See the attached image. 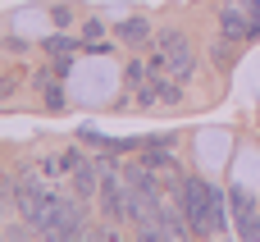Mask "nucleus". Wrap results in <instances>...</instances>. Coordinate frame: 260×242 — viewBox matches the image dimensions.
<instances>
[{
  "mask_svg": "<svg viewBox=\"0 0 260 242\" xmlns=\"http://www.w3.org/2000/svg\"><path fill=\"white\" fill-rule=\"evenodd\" d=\"M128 87H146V64H128Z\"/></svg>",
  "mask_w": 260,
  "mask_h": 242,
  "instance_id": "9b49d317",
  "label": "nucleus"
},
{
  "mask_svg": "<svg viewBox=\"0 0 260 242\" xmlns=\"http://www.w3.org/2000/svg\"><path fill=\"white\" fill-rule=\"evenodd\" d=\"M73 188H78V197H96V192H101V169H96L91 160H82V165L73 169Z\"/></svg>",
  "mask_w": 260,
  "mask_h": 242,
  "instance_id": "423d86ee",
  "label": "nucleus"
},
{
  "mask_svg": "<svg viewBox=\"0 0 260 242\" xmlns=\"http://www.w3.org/2000/svg\"><path fill=\"white\" fill-rule=\"evenodd\" d=\"M14 87H18V82H14V78H0V101H5V96H9V92H14Z\"/></svg>",
  "mask_w": 260,
  "mask_h": 242,
  "instance_id": "2eb2a0df",
  "label": "nucleus"
},
{
  "mask_svg": "<svg viewBox=\"0 0 260 242\" xmlns=\"http://www.w3.org/2000/svg\"><path fill=\"white\" fill-rule=\"evenodd\" d=\"M178 201H183V215H187V224H192L197 238L224 229V197H219L206 178H187L183 192H178Z\"/></svg>",
  "mask_w": 260,
  "mask_h": 242,
  "instance_id": "f257e3e1",
  "label": "nucleus"
},
{
  "mask_svg": "<svg viewBox=\"0 0 260 242\" xmlns=\"http://www.w3.org/2000/svg\"><path fill=\"white\" fill-rule=\"evenodd\" d=\"M41 238L50 242H69V238H87V220H82V206L78 201H69V197H50L46 201V210H41V220L32 224Z\"/></svg>",
  "mask_w": 260,
  "mask_h": 242,
  "instance_id": "f03ea898",
  "label": "nucleus"
},
{
  "mask_svg": "<svg viewBox=\"0 0 260 242\" xmlns=\"http://www.w3.org/2000/svg\"><path fill=\"white\" fill-rule=\"evenodd\" d=\"M46 50H50L55 59H64V55H73V41H69V37H50V41H46Z\"/></svg>",
  "mask_w": 260,
  "mask_h": 242,
  "instance_id": "9d476101",
  "label": "nucleus"
},
{
  "mask_svg": "<svg viewBox=\"0 0 260 242\" xmlns=\"http://www.w3.org/2000/svg\"><path fill=\"white\" fill-rule=\"evenodd\" d=\"M69 18H73V9H69V5H55V23H59V27H64V23H69Z\"/></svg>",
  "mask_w": 260,
  "mask_h": 242,
  "instance_id": "ddd939ff",
  "label": "nucleus"
},
{
  "mask_svg": "<svg viewBox=\"0 0 260 242\" xmlns=\"http://www.w3.org/2000/svg\"><path fill=\"white\" fill-rule=\"evenodd\" d=\"M238 233H242L247 242H260V215H256V210H251L247 220H238Z\"/></svg>",
  "mask_w": 260,
  "mask_h": 242,
  "instance_id": "1a4fd4ad",
  "label": "nucleus"
},
{
  "mask_svg": "<svg viewBox=\"0 0 260 242\" xmlns=\"http://www.w3.org/2000/svg\"><path fill=\"white\" fill-rule=\"evenodd\" d=\"M9 197H14V206L23 210V220H27V224H37V220H41V210H46V201H50L55 192H50V183H41L37 174H27V169H23V174L14 178Z\"/></svg>",
  "mask_w": 260,
  "mask_h": 242,
  "instance_id": "20e7f679",
  "label": "nucleus"
},
{
  "mask_svg": "<svg viewBox=\"0 0 260 242\" xmlns=\"http://www.w3.org/2000/svg\"><path fill=\"white\" fill-rule=\"evenodd\" d=\"M229 206H233V220H247V215L256 210V201H251L247 188H233V192H229Z\"/></svg>",
  "mask_w": 260,
  "mask_h": 242,
  "instance_id": "6e6552de",
  "label": "nucleus"
},
{
  "mask_svg": "<svg viewBox=\"0 0 260 242\" xmlns=\"http://www.w3.org/2000/svg\"><path fill=\"white\" fill-rule=\"evenodd\" d=\"M59 160H64V169H69V174H73V169H78V165H82V151H64V156H59Z\"/></svg>",
  "mask_w": 260,
  "mask_h": 242,
  "instance_id": "f8f14e48",
  "label": "nucleus"
},
{
  "mask_svg": "<svg viewBox=\"0 0 260 242\" xmlns=\"http://www.w3.org/2000/svg\"><path fill=\"white\" fill-rule=\"evenodd\" d=\"M5 197H9V192H0V206H5Z\"/></svg>",
  "mask_w": 260,
  "mask_h": 242,
  "instance_id": "dca6fc26",
  "label": "nucleus"
},
{
  "mask_svg": "<svg viewBox=\"0 0 260 242\" xmlns=\"http://www.w3.org/2000/svg\"><path fill=\"white\" fill-rule=\"evenodd\" d=\"M151 64L169 69L178 82H192V73H197V55H192V41H187L183 32L165 27V32H160V41H155V59H151Z\"/></svg>",
  "mask_w": 260,
  "mask_h": 242,
  "instance_id": "7ed1b4c3",
  "label": "nucleus"
},
{
  "mask_svg": "<svg viewBox=\"0 0 260 242\" xmlns=\"http://www.w3.org/2000/svg\"><path fill=\"white\" fill-rule=\"evenodd\" d=\"M146 37H151V27H146L142 18H128V23H119V41H123V46H142Z\"/></svg>",
  "mask_w": 260,
  "mask_h": 242,
  "instance_id": "0eeeda50",
  "label": "nucleus"
},
{
  "mask_svg": "<svg viewBox=\"0 0 260 242\" xmlns=\"http://www.w3.org/2000/svg\"><path fill=\"white\" fill-rule=\"evenodd\" d=\"M219 27H224V37H256V23L247 18V5L242 0H229L224 9H219Z\"/></svg>",
  "mask_w": 260,
  "mask_h": 242,
  "instance_id": "39448f33",
  "label": "nucleus"
},
{
  "mask_svg": "<svg viewBox=\"0 0 260 242\" xmlns=\"http://www.w3.org/2000/svg\"><path fill=\"white\" fill-rule=\"evenodd\" d=\"M247 9H251V23H256V32H260V0H242Z\"/></svg>",
  "mask_w": 260,
  "mask_h": 242,
  "instance_id": "4468645a",
  "label": "nucleus"
}]
</instances>
